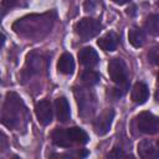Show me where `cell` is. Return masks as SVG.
<instances>
[{"label":"cell","instance_id":"cell-1","mask_svg":"<svg viewBox=\"0 0 159 159\" xmlns=\"http://www.w3.org/2000/svg\"><path fill=\"white\" fill-rule=\"evenodd\" d=\"M22 109L24 106L21 98H19V96L15 93H7L2 108V123L7 127H15V124L19 122V118H21Z\"/></svg>","mask_w":159,"mask_h":159},{"label":"cell","instance_id":"cell-2","mask_svg":"<svg viewBox=\"0 0 159 159\" xmlns=\"http://www.w3.org/2000/svg\"><path fill=\"white\" fill-rule=\"evenodd\" d=\"M75 30L81 39L87 41V40H89V39H92L99 34V31L102 30V24L96 19L84 17L76 24Z\"/></svg>","mask_w":159,"mask_h":159},{"label":"cell","instance_id":"cell-3","mask_svg":"<svg viewBox=\"0 0 159 159\" xmlns=\"http://www.w3.org/2000/svg\"><path fill=\"white\" fill-rule=\"evenodd\" d=\"M108 75L111 80L118 86L127 87L128 80V70L127 65L122 58H112L108 63Z\"/></svg>","mask_w":159,"mask_h":159},{"label":"cell","instance_id":"cell-4","mask_svg":"<svg viewBox=\"0 0 159 159\" xmlns=\"http://www.w3.org/2000/svg\"><path fill=\"white\" fill-rule=\"evenodd\" d=\"M135 120L140 133L149 134V135L159 133V117L149 112H143L137 117Z\"/></svg>","mask_w":159,"mask_h":159},{"label":"cell","instance_id":"cell-5","mask_svg":"<svg viewBox=\"0 0 159 159\" xmlns=\"http://www.w3.org/2000/svg\"><path fill=\"white\" fill-rule=\"evenodd\" d=\"M113 117H114V111L111 108H107L97 117V119L93 123V129L97 135H104L108 133Z\"/></svg>","mask_w":159,"mask_h":159},{"label":"cell","instance_id":"cell-6","mask_svg":"<svg viewBox=\"0 0 159 159\" xmlns=\"http://www.w3.org/2000/svg\"><path fill=\"white\" fill-rule=\"evenodd\" d=\"M35 114L42 125L50 124L52 122V116H53L52 114V106H51L50 101L42 99V101L37 102L35 106Z\"/></svg>","mask_w":159,"mask_h":159},{"label":"cell","instance_id":"cell-7","mask_svg":"<svg viewBox=\"0 0 159 159\" xmlns=\"http://www.w3.org/2000/svg\"><path fill=\"white\" fill-rule=\"evenodd\" d=\"M138 154L143 159H154L159 157V148L149 139H143L138 144Z\"/></svg>","mask_w":159,"mask_h":159},{"label":"cell","instance_id":"cell-8","mask_svg":"<svg viewBox=\"0 0 159 159\" xmlns=\"http://www.w3.org/2000/svg\"><path fill=\"white\" fill-rule=\"evenodd\" d=\"M78 60L84 67L91 68L98 63L99 57H98L96 50H93L92 47H84L78 52Z\"/></svg>","mask_w":159,"mask_h":159},{"label":"cell","instance_id":"cell-9","mask_svg":"<svg viewBox=\"0 0 159 159\" xmlns=\"http://www.w3.org/2000/svg\"><path fill=\"white\" fill-rule=\"evenodd\" d=\"M55 111H56V116L60 122L66 123L70 119L71 111H70V104L66 97H58L55 101Z\"/></svg>","mask_w":159,"mask_h":159},{"label":"cell","instance_id":"cell-10","mask_svg":"<svg viewBox=\"0 0 159 159\" xmlns=\"http://www.w3.org/2000/svg\"><path fill=\"white\" fill-rule=\"evenodd\" d=\"M51 139L53 142V144H56L57 147H62V148H70L72 145V140L70 138V134L67 132V129L63 128H55L51 133Z\"/></svg>","mask_w":159,"mask_h":159},{"label":"cell","instance_id":"cell-11","mask_svg":"<svg viewBox=\"0 0 159 159\" xmlns=\"http://www.w3.org/2000/svg\"><path fill=\"white\" fill-rule=\"evenodd\" d=\"M132 101L137 104H143L147 102L148 97H149V89L147 87L145 83L143 82H137L133 88H132Z\"/></svg>","mask_w":159,"mask_h":159},{"label":"cell","instance_id":"cell-12","mask_svg":"<svg viewBox=\"0 0 159 159\" xmlns=\"http://www.w3.org/2000/svg\"><path fill=\"white\" fill-rule=\"evenodd\" d=\"M57 70L62 75H71L75 70V61L71 53H62L57 62Z\"/></svg>","mask_w":159,"mask_h":159},{"label":"cell","instance_id":"cell-13","mask_svg":"<svg viewBox=\"0 0 159 159\" xmlns=\"http://www.w3.org/2000/svg\"><path fill=\"white\" fill-rule=\"evenodd\" d=\"M98 46L104 51H114L118 46V36L114 32H108L97 41Z\"/></svg>","mask_w":159,"mask_h":159},{"label":"cell","instance_id":"cell-14","mask_svg":"<svg viewBox=\"0 0 159 159\" xmlns=\"http://www.w3.org/2000/svg\"><path fill=\"white\" fill-rule=\"evenodd\" d=\"M128 40H129V42H130L132 46H134V47H142L144 45V42H145V35H144V32L140 29L133 27L128 32Z\"/></svg>","mask_w":159,"mask_h":159},{"label":"cell","instance_id":"cell-15","mask_svg":"<svg viewBox=\"0 0 159 159\" xmlns=\"http://www.w3.org/2000/svg\"><path fill=\"white\" fill-rule=\"evenodd\" d=\"M68 134H70V138L72 142L77 143V144H86L88 142V134L82 129V128H78V127H72V128H68L67 129Z\"/></svg>","mask_w":159,"mask_h":159},{"label":"cell","instance_id":"cell-16","mask_svg":"<svg viewBox=\"0 0 159 159\" xmlns=\"http://www.w3.org/2000/svg\"><path fill=\"white\" fill-rule=\"evenodd\" d=\"M144 27L145 30L154 36L159 35V14H152L147 17L145 22H144Z\"/></svg>","mask_w":159,"mask_h":159},{"label":"cell","instance_id":"cell-17","mask_svg":"<svg viewBox=\"0 0 159 159\" xmlns=\"http://www.w3.org/2000/svg\"><path fill=\"white\" fill-rule=\"evenodd\" d=\"M81 80L87 86H94L99 81V75L93 70H86L81 75Z\"/></svg>","mask_w":159,"mask_h":159},{"label":"cell","instance_id":"cell-18","mask_svg":"<svg viewBox=\"0 0 159 159\" xmlns=\"http://www.w3.org/2000/svg\"><path fill=\"white\" fill-rule=\"evenodd\" d=\"M148 61L152 63V65H155V66H159V45H155L153 46L149 51H148Z\"/></svg>","mask_w":159,"mask_h":159},{"label":"cell","instance_id":"cell-19","mask_svg":"<svg viewBox=\"0 0 159 159\" xmlns=\"http://www.w3.org/2000/svg\"><path fill=\"white\" fill-rule=\"evenodd\" d=\"M97 7V2L94 0H86L83 4V9L86 12H93Z\"/></svg>","mask_w":159,"mask_h":159},{"label":"cell","instance_id":"cell-20","mask_svg":"<svg viewBox=\"0 0 159 159\" xmlns=\"http://www.w3.org/2000/svg\"><path fill=\"white\" fill-rule=\"evenodd\" d=\"M125 154L123 153V150L120 148H114L109 154H108V158H119V157H124Z\"/></svg>","mask_w":159,"mask_h":159},{"label":"cell","instance_id":"cell-21","mask_svg":"<svg viewBox=\"0 0 159 159\" xmlns=\"http://www.w3.org/2000/svg\"><path fill=\"white\" fill-rule=\"evenodd\" d=\"M2 4H4V6H6V7H12L14 5L17 4V0H4Z\"/></svg>","mask_w":159,"mask_h":159},{"label":"cell","instance_id":"cell-22","mask_svg":"<svg viewBox=\"0 0 159 159\" xmlns=\"http://www.w3.org/2000/svg\"><path fill=\"white\" fill-rule=\"evenodd\" d=\"M114 4H117V5H123V4H125V2H128V1H130V0H112Z\"/></svg>","mask_w":159,"mask_h":159},{"label":"cell","instance_id":"cell-23","mask_svg":"<svg viewBox=\"0 0 159 159\" xmlns=\"http://www.w3.org/2000/svg\"><path fill=\"white\" fill-rule=\"evenodd\" d=\"M155 98H157V101L159 102V92H157V94H155Z\"/></svg>","mask_w":159,"mask_h":159},{"label":"cell","instance_id":"cell-24","mask_svg":"<svg viewBox=\"0 0 159 159\" xmlns=\"http://www.w3.org/2000/svg\"><path fill=\"white\" fill-rule=\"evenodd\" d=\"M157 82H158V84H159V72H158V75H157Z\"/></svg>","mask_w":159,"mask_h":159}]
</instances>
